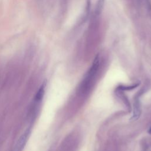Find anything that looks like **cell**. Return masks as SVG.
Segmentation results:
<instances>
[{
	"label": "cell",
	"instance_id": "cell-3",
	"mask_svg": "<svg viewBox=\"0 0 151 151\" xmlns=\"http://www.w3.org/2000/svg\"><path fill=\"white\" fill-rule=\"evenodd\" d=\"M45 83H44L40 87L39 90H38V91L37 92L35 96V98L34 100V106H38V105L41 101L45 93Z\"/></svg>",
	"mask_w": 151,
	"mask_h": 151
},
{
	"label": "cell",
	"instance_id": "cell-1",
	"mask_svg": "<svg viewBox=\"0 0 151 151\" xmlns=\"http://www.w3.org/2000/svg\"><path fill=\"white\" fill-rule=\"evenodd\" d=\"M99 66V59L98 56L97 57L96 56V58L94 60L93 65H91L90 70L88 72L87 77L85 78V79L84 80L83 84L82 86L83 90H86L87 88H88L89 86L90 85L91 80L93 78L96 72L97 71Z\"/></svg>",
	"mask_w": 151,
	"mask_h": 151
},
{
	"label": "cell",
	"instance_id": "cell-2",
	"mask_svg": "<svg viewBox=\"0 0 151 151\" xmlns=\"http://www.w3.org/2000/svg\"><path fill=\"white\" fill-rule=\"evenodd\" d=\"M31 133V128L28 127L18 139L11 151H22Z\"/></svg>",
	"mask_w": 151,
	"mask_h": 151
},
{
	"label": "cell",
	"instance_id": "cell-4",
	"mask_svg": "<svg viewBox=\"0 0 151 151\" xmlns=\"http://www.w3.org/2000/svg\"><path fill=\"white\" fill-rule=\"evenodd\" d=\"M140 113H141V107H140L139 101H136L135 104H134V111H133V119L134 120L138 119V117L140 116Z\"/></svg>",
	"mask_w": 151,
	"mask_h": 151
}]
</instances>
